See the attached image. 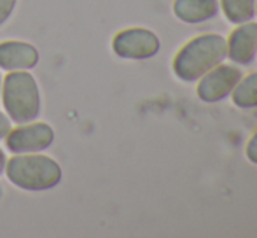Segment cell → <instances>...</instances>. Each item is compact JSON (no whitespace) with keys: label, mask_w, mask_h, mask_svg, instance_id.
<instances>
[{"label":"cell","mask_w":257,"mask_h":238,"mask_svg":"<svg viewBox=\"0 0 257 238\" xmlns=\"http://www.w3.org/2000/svg\"><path fill=\"white\" fill-rule=\"evenodd\" d=\"M226 20L233 25L250 21L255 14V0H220Z\"/></svg>","instance_id":"8fae6325"},{"label":"cell","mask_w":257,"mask_h":238,"mask_svg":"<svg viewBox=\"0 0 257 238\" xmlns=\"http://www.w3.org/2000/svg\"><path fill=\"white\" fill-rule=\"evenodd\" d=\"M13 130V123H11V117L6 116L4 112H0V139H6L9 135V132Z\"/></svg>","instance_id":"5bb4252c"},{"label":"cell","mask_w":257,"mask_h":238,"mask_svg":"<svg viewBox=\"0 0 257 238\" xmlns=\"http://www.w3.org/2000/svg\"><path fill=\"white\" fill-rule=\"evenodd\" d=\"M2 98L7 116L18 125L32 123L41 112V91L34 75L27 70H14L6 75Z\"/></svg>","instance_id":"3957f363"},{"label":"cell","mask_w":257,"mask_h":238,"mask_svg":"<svg viewBox=\"0 0 257 238\" xmlns=\"http://www.w3.org/2000/svg\"><path fill=\"white\" fill-rule=\"evenodd\" d=\"M159 39L147 28H128L119 32L112 41V49L119 58L149 60L159 53Z\"/></svg>","instance_id":"277c9868"},{"label":"cell","mask_w":257,"mask_h":238,"mask_svg":"<svg viewBox=\"0 0 257 238\" xmlns=\"http://www.w3.org/2000/svg\"><path fill=\"white\" fill-rule=\"evenodd\" d=\"M255 14H257V0H255Z\"/></svg>","instance_id":"e0dca14e"},{"label":"cell","mask_w":257,"mask_h":238,"mask_svg":"<svg viewBox=\"0 0 257 238\" xmlns=\"http://www.w3.org/2000/svg\"><path fill=\"white\" fill-rule=\"evenodd\" d=\"M219 13V0H175L173 14L180 21L198 25L213 20Z\"/></svg>","instance_id":"9c48e42d"},{"label":"cell","mask_w":257,"mask_h":238,"mask_svg":"<svg viewBox=\"0 0 257 238\" xmlns=\"http://www.w3.org/2000/svg\"><path fill=\"white\" fill-rule=\"evenodd\" d=\"M54 132L46 123H25L16 130H11L6 137L7 149L14 154L41 153L51 147Z\"/></svg>","instance_id":"8992f818"},{"label":"cell","mask_w":257,"mask_h":238,"mask_svg":"<svg viewBox=\"0 0 257 238\" xmlns=\"http://www.w3.org/2000/svg\"><path fill=\"white\" fill-rule=\"evenodd\" d=\"M39 63V51L28 42H0V68L4 70H30Z\"/></svg>","instance_id":"ba28073f"},{"label":"cell","mask_w":257,"mask_h":238,"mask_svg":"<svg viewBox=\"0 0 257 238\" xmlns=\"http://www.w3.org/2000/svg\"><path fill=\"white\" fill-rule=\"evenodd\" d=\"M0 91H2V77H0Z\"/></svg>","instance_id":"2e32d148"},{"label":"cell","mask_w":257,"mask_h":238,"mask_svg":"<svg viewBox=\"0 0 257 238\" xmlns=\"http://www.w3.org/2000/svg\"><path fill=\"white\" fill-rule=\"evenodd\" d=\"M226 58V39L219 34H205L191 39L180 48L173 58V72L180 81L193 82Z\"/></svg>","instance_id":"6da1fadb"},{"label":"cell","mask_w":257,"mask_h":238,"mask_svg":"<svg viewBox=\"0 0 257 238\" xmlns=\"http://www.w3.org/2000/svg\"><path fill=\"white\" fill-rule=\"evenodd\" d=\"M233 103L240 109H254L257 107V72L241 77L231 91Z\"/></svg>","instance_id":"30bf717a"},{"label":"cell","mask_w":257,"mask_h":238,"mask_svg":"<svg viewBox=\"0 0 257 238\" xmlns=\"http://www.w3.org/2000/svg\"><path fill=\"white\" fill-rule=\"evenodd\" d=\"M6 175L16 187L25 191H48L61 182V167L42 154H16L7 161Z\"/></svg>","instance_id":"7a4b0ae2"},{"label":"cell","mask_w":257,"mask_h":238,"mask_svg":"<svg viewBox=\"0 0 257 238\" xmlns=\"http://www.w3.org/2000/svg\"><path fill=\"white\" fill-rule=\"evenodd\" d=\"M227 44V58L238 65H248L257 55V23L245 21L231 32Z\"/></svg>","instance_id":"52a82bcc"},{"label":"cell","mask_w":257,"mask_h":238,"mask_svg":"<svg viewBox=\"0 0 257 238\" xmlns=\"http://www.w3.org/2000/svg\"><path fill=\"white\" fill-rule=\"evenodd\" d=\"M6 165H7L6 153H4L2 147H0V174H2V172H6Z\"/></svg>","instance_id":"9a60e30c"},{"label":"cell","mask_w":257,"mask_h":238,"mask_svg":"<svg viewBox=\"0 0 257 238\" xmlns=\"http://www.w3.org/2000/svg\"><path fill=\"white\" fill-rule=\"evenodd\" d=\"M241 70L234 65L219 63L198 79V98L206 103H215L231 95L236 82L241 79Z\"/></svg>","instance_id":"5b68a950"},{"label":"cell","mask_w":257,"mask_h":238,"mask_svg":"<svg viewBox=\"0 0 257 238\" xmlns=\"http://www.w3.org/2000/svg\"><path fill=\"white\" fill-rule=\"evenodd\" d=\"M18 0H0V27L6 23L13 14Z\"/></svg>","instance_id":"7c38bea8"},{"label":"cell","mask_w":257,"mask_h":238,"mask_svg":"<svg viewBox=\"0 0 257 238\" xmlns=\"http://www.w3.org/2000/svg\"><path fill=\"white\" fill-rule=\"evenodd\" d=\"M245 154H247V160L250 163L257 165V132L248 139L247 147H245Z\"/></svg>","instance_id":"4fadbf2b"},{"label":"cell","mask_w":257,"mask_h":238,"mask_svg":"<svg viewBox=\"0 0 257 238\" xmlns=\"http://www.w3.org/2000/svg\"><path fill=\"white\" fill-rule=\"evenodd\" d=\"M0 196H2V186H0Z\"/></svg>","instance_id":"ac0fdd59"}]
</instances>
